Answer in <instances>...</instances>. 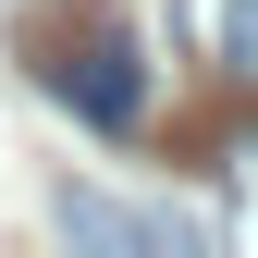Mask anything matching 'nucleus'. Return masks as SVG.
Segmentation results:
<instances>
[{
  "instance_id": "1",
  "label": "nucleus",
  "mask_w": 258,
  "mask_h": 258,
  "mask_svg": "<svg viewBox=\"0 0 258 258\" xmlns=\"http://www.w3.org/2000/svg\"><path fill=\"white\" fill-rule=\"evenodd\" d=\"M37 74H49V99H74L99 136H136V111H148V49L123 37L111 13H49L37 25Z\"/></svg>"
},
{
  "instance_id": "2",
  "label": "nucleus",
  "mask_w": 258,
  "mask_h": 258,
  "mask_svg": "<svg viewBox=\"0 0 258 258\" xmlns=\"http://www.w3.org/2000/svg\"><path fill=\"white\" fill-rule=\"evenodd\" d=\"M61 234H74V246H172V221L111 209V197H86V184H61Z\"/></svg>"
},
{
  "instance_id": "3",
  "label": "nucleus",
  "mask_w": 258,
  "mask_h": 258,
  "mask_svg": "<svg viewBox=\"0 0 258 258\" xmlns=\"http://www.w3.org/2000/svg\"><path fill=\"white\" fill-rule=\"evenodd\" d=\"M234 49H246V61H258V0H234Z\"/></svg>"
}]
</instances>
